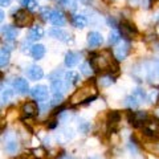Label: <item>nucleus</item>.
Listing matches in <instances>:
<instances>
[{
  "instance_id": "7c9ffc66",
  "label": "nucleus",
  "mask_w": 159,
  "mask_h": 159,
  "mask_svg": "<svg viewBox=\"0 0 159 159\" xmlns=\"http://www.w3.org/2000/svg\"><path fill=\"white\" fill-rule=\"evenodd\" d=\"M133 96H134V97H135V98L138 99V101H139V103H142L143 101H145V98H146V93L143 92L142 89H137V90L133 93Z\"/></svg>"
},
{
  "instance_id": "ea45409f",
  "label": "nucleus",
  "mask_w": 159,
  "mask_h": 159,
  "mask_svg": "<svg viewBox=\"0 0 159 159\" xmlns=\"http://www.w3.org/2000/svg\"><path fill=\"white\" fill-rule=\"evenodd\" d=\"M80 2L84 3V4H88V3H89V0H80Z\"/></svg>"
},
{
  "instance_id": "ddd939ff",
  "label": "nucleus",
  "mask_w": 159,
  "mask_h": 159,
  "mask_svg": "<svg viewBox=\"0 0 159 159\" xmlns=\"http://www.w3.org/2000/svg\"><path fill=\"white\" fill-rule=\"evenodd\" d=\"M103 43V39H102V34L98 33V32H90L88 34V44L89 47L92 48H96L99 47L101 44Z\"/></svg>"
},
{
  "instance_id": "f03ea898",
  "label": "nucleus",
  "mask_w": 159,
  "mask_h": 159,
  "mask_svg": "<svg viewBox=\"0 0 159 159\" xmlns=\"http://www.w3.org/2000/svg\"><path fill=\"white\" fill-rule=\"evenodd\" d=\"M94 93V88L93 86H84L81 89H78L73 93V96L70 97V103L72 105H78V103H86L90 99V94ZM96 97V96H94ZM92 97V98H94Z\"/></svg>"
},
{
  "instance_id": "58836bf2",
  "label": "nucleus",
  "mask_w": 159,
  "mask_h": 159,
  "mask_svg": "<svg viewBox=\"0 0 159 159\" xmlns=\"http://www.w3.org/2000/svg\"><path fill=\"white\" fill-rule=\"evenodd\" d=\"M4 19V12L2 11V12H0V20H3Z\"/></svg>"
},
{
  "instance_id": "1a4fd4ad",
  "label": "nucleus",
  "mask_w": 159,
  "mask_h": 159,
  "mask_svg": "<svg viewBox=\"0 0 159 159\" xmlns=\"http://www.w3.org/2000/svg\"><path fill=\"white\" fill-rule=\"evenodd\" d=\"M119 31H121L122 36L125 39H135V36L138 34L137 29L134 28V25H131V24L129 23H122L121 25H119Z\"/></svg>"
},
{
  "instance_id": "5701e85b",
  "label": "nucleus",
  "mask_w": 159,
  "mask_h": 159,
  "mask_svg": "<svg viewBox=\"0 0 159 159\" xmlns=\"http://www.w3.org/2000/svg\"><path fill=\"white\" fill-rule=\"evenodd\" d=\"M114 84V78L111 76H109V74H105V76L99 77L98 78V85L102 86V88H107Z\"/></svg>"
},
{
  "instance_id": "4be33fe9",
  "label": "nucleus",
  "mask_w": 159,
  "mask_h": 159,
  "mask_svg": "<svg viewBox=\"0 0 159 159\" xmlns=\"http://www.w3.org/2000/svg\"><path fill=\"white\" fill-rule=\"evenodd\" d=\"M8 62H9V51L6 47H3L2 51H0V66L2 68L7 66Z\"/></svg>"
},
{
  "instance_id": "412c9836",
  "label": "nucleus",
  "mask_w": 159,
  "mask_h": 159,
  "mask_svg": "<svg viewBox=\"0 0 159 159\" xmlns=\"http://www.w3.org/2000/svg\"><path fill=\"white\" fill-rule=\"evenodd\" d=\"M72 23L76 28H85L88 24V20L84 15H74L72 17Z\"/></svg>"
},
{
  "instance_id": "c756f323",
  "label": "nucleus",
  "mask_w": 159,
  "mask_h": 159,
  "mask_svg": "<svg viewBox=\"0 0 159 159\" xmlns=\"http://www.w3.org/2000/svg\"><path fill=\"white\" fill-rule=\"evenodd\" d=\"M118 41H119V33L117 31H111L110 34H109V44L114 45V44H117Z\"/></svg>"
},
{
  "instance_id": "f8f14e48",
  "label": "nucleus",
  "mask_w": 159,
  "mask_h": 159,
  "mask_svg": "<svg viewBox=\"0 0 159 159\" xmlns=\"http://www.w3.org/2000/svg\"><path fill=\"white\" fill-rule=\"evenodd\" d=\"M27 76L33 80V81H37V80H41L43 76H44V72L43 69L37 66V65H31L28 69H27Z\"/></svg>"
},
{
  "instance_id": "a211bd4d",
  "label": "nucleus",
  "mask_w": 159,
  "mask_h": 159,
  "mask_svg": "<svg viewBox=\"0 0 159 159\" xmlns=\"http://www.w3.org/2000/svg\"><path fill=\"white\" fill-rule=\"evenodd\" d=\"M31 54L33 58L41 60L44 57V54H45V47L41 45V44H36V45H33L31 48Z\"/></svg>"
},
{
  "instance_id": "393cba45",
  "label": "nucleus",
  "mask_w": 159,
  "mask_h": 159,
  "mask_svg": "<svg viewBox=\"0 0 159 159\" xmlns=\"http://www.w3.org/2000/svg\"><path fill=\"white\" fill-rule=\"evenodd\" d=\"M125 105H126L127 107H130V109H135V107H138V105H141V103H139L138 99L131 94L130 97H127V98H126Z\"/></svg>"
},
{
  "instance_id": "9b49d317",
  "label": "nucleus",
  "mask_w": 159,
  "mask_h": 159,
  "mask_svg": "<svg viewBox=\"0 0 159 159\" xmlns=\"http://www.w3.org/2000/svg\"><path fill=\"white\" fill-rule=\"evenodd\" d=\"M21 111H23L24 116L33 117V116H36V114L39 113V106H37L36 102H25L23 105V107H21Z\"/></svg>"
},
{
  "instance_id": "79ce46f5",
  "label": "nucleus",
  "mask_w": 159,
  "mask_h": 159,
  "mask_svg": "<svg viewBox=\"0 0 159 159\" xmlns=\"http://www.w3.org/2000/svg\"><path fill=\"white\" fill-rule=\"evenodd\" d=\"M157 101H158V102H159V96H158V98H157Z\"/></svg>"
},
{
  "instance_id": "4468645a",
  "label": "nucleus",
  "mask_w": 159,
  "mask_h": 159,
  "mask_svg": "<svg viewBox=\"0 0 159 159\" xmlns=\"http://www.w3.org/2000/svg\"><path fill=\"white\" fill-rule=\"evenodd\" d=\"M13 88H15V90L19 92L20 94H27L29 92V85H28L27 80H24V78H16L15 80Z\"/></svg>"
},
{
  "instance_id": "2eb2a0df",
  "label": "nucleus",
  "mask_w": 159,
  "mask_h": 159,
  "mask_svg": "<svg viewBox=\"0 0 159 159\" xmlns=\"http://www.w3.org/2000/svg\"><path fill=\"white\" fill-rule=\"evenodd\" d=\"M44 36V29L41 25H34L29 29V34H28V40L29 41H37V40L43 39Z\"/></svg>"
},
{
  "instance_id": "7ed1b4c3",
  "label": "nucleus",
  "mask_w": 159,
  "mask_h": 159,
  "mask_svg": "<svg viewBox=\"0 0 159 159\" xmlns=\"http://www.w3.org/2000/svg\"><path fill=\"white\" fill-rule=\"evenodd\" d=\"M32 20H33V16L27 9H20V11L16 12V16H15V25L19 28L28 27L32 23Z\"/></svg>"
},
{
  "instance_id": "20e7f679",
  "label": "nucleus",
  "mask_w": 159,
  "mask_h": 159,
  "mask_svg": "<svg viewBox=\"0 0 159 159\" xmlns=\"http://www.w3.org/2000/svg\"><path fill=\"white\" fill-rule=\"evenodd\" d=\"M145 131L147 135H159V118H147L145 122Z\"/></svg>"
},
{
  "instance_id": "6e6552de",
  "label": "nucleus",
  "mask_w": 159,
  "mask_h": 159,
  "mask_svg": "<svg viewBox=\"0 0 159 159\" xmlns=\"http://www.w3.org/2000/svg\"><path fill=\"white\" fill-rule=\"evenodd\" d=\"M31 94H32V97L34 99H37L39 102H45L47 98H48V89H47V86H44V85L34 86L32 89Z\"/></svg>"
},
{
  "instance_id": "bb28decb",
  "label": "nucleus",
  "mask_w": 159,
  "mask_h": 159,
  "mask_svg": "<svg viewBox=\"0 0 159 159\" xmlns=\"http://www.w3.org/2000/svg\"><path fill=\"white\" fill-rule=\"evenodd\" d=\"M17 150H19V143H17V142H15V141L7 142V145H6V151H7V152L15 154Z\"/></svg>"
},
{
  "instance_id": "dca6fc26",
  "label": "nucleus",
  "mask_w": 159,
  "mask_h": 159,
  "mask_svg": "<svg viewBox=\"0 0 159 159\" xmlns=\"http://www.w3.org/2000/svg\"><path fill=\"white\" fill-rule=\"evenodd\" d=\"M119 121H121V116H119L118 111H110L107 116V125H109V129L111 131H114L118 126Z\"/></svg>"
},
{
  "instance_id": "f3484780",
  "label": "nucleus",
  "mask_w": 159,
  "mask_h": 159,
  "mask_svg": "<svg viewBox=\"0 0 159 159\" xmlns=\"http://www.w3.org/2000/svg\"><path fill=\"white\" fill-rule=\"evenodd\" d=\"M3 36L6 37L7 41H15L17 37V29L12 25H6L3 28Z\"/></svg>"
},
{
  "instance_id": "72a5a7b5",
  "label": "nucleus",
  "mask_w": 159,
  "mask_h": 159,
  "mask_svg": "<svg viewBox=\"0 0 159 159\" xmlns=\"http://www.w3.org/2000/svg\"><path fill=\"white\" fill-rule=\"evenodd\" d=\"M61 3L68 8H76L77 7V2L76 0H61Z\"/></svg>"
},
{
  "instance_id": "4c0bfd02",
  "label": "nucleus",
  "mask_w": 159,
  "mask_h": 159,
  "mask_svg": "<svg viewBox=\"0 0 159 159\" xmlns=\"http://www.w3.org/2000/svg\"><path fill=\"white\" fill-rule=\"evenodd\" d=\"M58 159H74V158H72V157H68V155H62L61 158H58Z\"/></svg>"
},
{
  "instance_id": "a19ab883",
  "label": "nucleus",
  "mask_w": 159,
  "mask_h": 159,
  "mask_svg": "<svg viewBox=\"0 0 159 159\" xmlns=\"http://www.w3.org/2000/svg\"><path fill=\"white\" fill-rule=\"evenodd\" d=\"M155 114H157V117H159V109H158V110L155 111Z\"/></svg>"
},
{
  "instance_id": "c9c22d12",
  "label": "nucleus",
  "mask_w": 159,
  "mask_h": 159,
  "mask_svg": "<svg viewBox=\"0 0 159 159\" xmlns=\"http://www.w3.org/2000/svg\"><path fill=\"white\" fill-rule=\"evenodd\" d=\"M9 3H11V0H0V4H2V7H7Z\"/></svg>"
},
{
  "instance_id": "c03bdc74",
  "label": "nucleus",
  "mask_w": 159,
  "mask_h": 159,
  "mask_svg": "<svg viewBox=\"0 0 159 159\" xmlns=\"http://www.w3.org/2000/svg\"><path fill=\"white\" fill-rule=\"evenodd\" d=\"M20 2H23V0H20Z\"/></svg>"
},
{
  "instance_id": "9d476101",
  "label": "nucleus",
  "mask_w": 159,
  "mask_h": 159,
  "mask_svg": "<svg viewBox=\"0 0 159 159\" xmlns=\"http://www.w3.org/2000/svg\"><path fill=\"white\" fill-rule=\"evenodd\" d=\"M49 21H51L53 25L56 27H62L64 24H65V16L62 15V12L57 11V9H52V13H51V19H49Z\"/></svg>"
},
{
  "instance_id": "cd10ccee",
  "label": "nucleus",
  "mask_w": 159,
  "mask_h": 159,
  "mask_svg": "<svg viewBox=\"0 0 159 159\" xmlns=\"http://www.w3.org/2000/svg\"><path fill=\"white\" fill-rule=\"evenodd\" d=\"M93 72H94V69H93V66H92V64H90V62H84L82 65H81V73H82V74H85L86 77L90 76Z\"/></svg>"
},
{
  "instance_id": "f704fd0d",
  "label": "nucleus",
  "mask_w": 159,
  "mask_h": 159,
  "mask_svg": "<svg viewBox=\"0 0 159 159\" xmlns=\"http://www.w3.org/2000/svg\"><path fill=\"white\" fill-rule=\"evenodd\" d=\"M17 159H37V157L34 154H21Z\"/></svg>"
},
{
  "instance_id": "2f4dec72",
  "label": "nucleus",
  "mask_w": 159,
  "mask_h": 159,
  "mask_svg": "<svg viewBox=\"0 0 159 159\" xmlns=\"http://www.w3.org/2000/svg\"><path fill=\"white\" fill-rule=\"evenodd\" d=\"M89 129H90V125L86 122V121H80L78 122V130L81 131V133H84V134H86L88 131H89Z\"/></svg>"
},
{
  "instance_id": "b1692460",
  "label": "nucleus",
  "mask_w": 159,
  "mask_h": 159,
  "mask_svg": "<svg viewBox=\"0 0 159 159\" xmlns=\"http://www.w3.org/2000/svg\"><path fill=\"white\" fill-rule=\"evenodd\" d=\"M51 84H52V92L53 93H62L64 84H62L61 80H52Z\"/></svg>"
},
{
  "instance_id": "423d86ee",
  "label": "nucleus",
  "mask_w": 159,
  "mask_h": 159,
  "mask_svg": "<svg viewBox=\"0 0 159 159\" xmlns=\"http://www.w3.org/2000/svg\"><path fill=\"white\" fill-rule=\"evenodd\" d=\"M49 34L62 43H72L73 41L72 34L68 33L66 31H64V29H60V28H52L51 31H49Z\"/></svg>"
},
{
  "instance_id": "37998d69",
  "label": "nucleus",
  "mask_w": 159,
  "mask_h": 159,
  "mask_svg": "<svg viewBox=\"0 0 159 159\" xmlns=\"http://www.w3.org/2000/svg\"><path fill=\"white\" fill-rule=\"evenodd\" d=\"M90 159H98V158H90Z\"/></svg>"
},
{
  "instance_id": "aec40b11",
  "label": "nucleus",
  "mask_w": 159,
  "mask_h": 159,
  "mask_svg": "<svg viewBox=\"0 0 159 159\" xmlns=\"http://www.w3.org/2000/svg\"><path fill=\"white\" fill-rule=\"evenodd\" d=\"M78 80H80L78 73H76V72L65 73V85H66V88H72L73 85H76V84L78 82Z\"/></svg>"
},
{
  "instance_id": "a878e982",
  "label": "nucleus",
  "mask_w": 159,
  "mask_h": 159,
  "mask_svg": "<svg viewBox=\"0 0 159 159\" xmlns=\"http://www.w3.org/2000/svg\"><path fill=\"white\" fill-rule=\"evenodd\" d=\"M12 97V90L9 88H6V89H2V103L4 105V103H7L9 99H11Z\"/></svg>"
},
{
  "instance_id": "c85d7f7f",
  "label": "nucleus",
  "mask_w": 159,
  "mask_h": 159,
  "mask_svg": "<svg viewBox=\"0 0 159 159\" xmlns=\"http://www.w3.org/2000/svg\"><path fill=\"white\" fill-rule=\"evenodd\" d=\"M21 4H23V6L28 9V11H34V9L37 8V3H36V0H23Z\"/></svg>"
},
{
  "instance_id": "0eeeda50",
  "label": "nucleus",
  "mask_w": 159,
  "mask_h": 159,
  "mask_svg": "<svg viewBox=\"0 0 159 159\" xmlns=\"http://www.w3.org/2000/svg\"><path fill=\"white\" fill-rule=\"evenodd\" d=\"M147 78L150 82L157 84L159 81V61L155 60L147 66Z\"/></svg>"
},
{
  "instance_id": "e433bc0d",
  "label": "nucleus",
  "mask_w": 159,
  "mask_h": 159,
  "mask_svg": "<svg viewBox=\"0 0 159 159\" xmlns=\"http://www.w3.org/2000/svg\"><path fill=\"white\" fill-rule=\"evenodd\" d=\"M129 3L131 4V6H137V4H139V0H127Z\"/></svg>"
},
{
  "instance_id": "f257e3e1",
  "label": "nucleus",
  "mask_w": 159,
  "mask_h": 159,
  "mask_svg": "<svg viewBox=\"0 0 159 159\" xmlns=\"http://www.w3.org/2000/svg\"><path fill=\"white\" fill-rule=\"evenodd\" d=\"M90 64L94 69V72H109L111 70V66L117 68L116 62L113 60V56H110V53L107 51L102 52V53H94L92 54L90 58Z\"/></svg>"
},
{
  "instance_id": "473e14b6",
  "label": "nucleus",
  "mask_w": 159,
  "mask_h": 159,
  "mask_svg": "<svg viewBox=\"0 0 159 159\" xmlns=\"http://www.w3.org/2000/svg\"><path fill=\"white\" fill-rule=\"evenodd\" d=\"M51 13H52V9H49V8H41L40 9V15H41L43 19L47 20V21L51 19Z\"/></svg>"
},
{
  "instance_id": "6ab92c4d",
  "label": "nucleus",
  "mask_w": 159,
  "mask_h": 159,
  "mask_svg": "<svg viewBox=\"0 0 159 159\" xmlns=\"http://www.w3.org/2000/svg\"><path fill=\"white\" fill-rule=\"evenodd\" d=\"M80 61V56L74 52H68L65 54V65L68 68H73L74 65H77V62Z\"/></svg>"
},
{
  "instance_id": "39448f33",
  "label": "nucleus",
  "mask_w": 159,
  "mask_h": 159,
  "mask_svg": "<svg viewBox=\"0 0 159 159\" xmlns=\"http://www.w3.org/2000/svg\"><path fill=\"white\" fill-rule=\"evenodd\" d=\"M129 52H130V44L127 41H122L114 49V57H116V60H118V61H121V60H125L127 57Z\"/></svg>"
}]
</instances>
